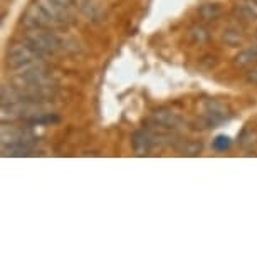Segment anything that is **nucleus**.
<instances>
[{"label": "nucleus", "instance_id": "nucleus-1", "mask_svg": "<svg viewBox=\"0 0 257 257\" xmlns=\"http://www.w3.org/2000/svg\"><path fill=\"white\" fill-rule=\"evenodd\" d=\"M2 152L4 157H22L32 152V145L36 143V137L26 128L17 126H2Z\"/></svg>", "mask_w": 257, "mask_h": 257}, {"label": "nucleus", "instance_id": "nucleus-2", "mask_svg": "<svg viewBox=\"0 0 257 257\" xmlns=\"http://www.w3.org/2000/svg\"><path fill=\"white\" fill-rule=\"evenodd\" d=\"M42 56L41 52H37L29 42H17L9 47L7 51V64L12 67L14 71H26L31 69L34 66L42 64Z\"/></svg>", "mask_w": 257, "mask_h": 257}, {"label": "nucleus", "instance_id": "nucleus-3", "mask_svg": "<svg viewBox=\"0 0 257 257\" xmlns=\"http://www.w3.org/2000/svg\"><path fill=\"white\" fill-rule=\"evenodd\" d=\"M24 41L29 42L42 56H52L64 47V41L49 29H31Z\"/></svg>", "mask_w": 257, "mask_h": 257}, {"label": "nucleus", "instance_id": "nucleus-4", "mask_svg": "<svg viewBox=\"0 0 257 257\" xmlns=\"http://www.w3.org/2000/svg\"><path fill=\"white\" fill-rule=\"evenodd\" d=\"M36 4L49 16L51 21L56 24V27L66 26V24L71 21L69 9L61 6L57 0H36Z\"/></svg>", "mask_w": 257, "mask_h": 257}, {"label": "nucleus", "instance_id": "nucleus-5", "mask_svg": "<svg viewBox=\"0 0 257 257\" xmlns=\"http://www.w3.org/2000/svg\"><path fill=\"white\" fill-rule=\"evenodd\" d=\"M148 123L163 130H175L182 124V116L172 109H158L150 116Z\"/></svg>", "mask_w": 257, "mask_h": 257}, {"label": "nucleus", "instance_id": "nucleus-6", "mask_svg": "<svg viewBox=\"0 0 257 257\" xmlns=\"http://www.w3.org/2000/svg\"><path fill=\"white\" fill-rule=\"evenodd\" d=\"M132 147L137 155H147L153 147V135L147 130H137L132 137Z\"/></svg>", "mask_w": 257, "mask_h": 257}, {"label": "nucleus", "instance_id": "nucleus-7", "mask_svg": "<svg viewBox=\"0 0 257 257\" xmlns=\"http://www.w3.org/2000/svg\"><path fill=\"white\" fill-rule=\"evenodd\" d=\"M257 62V46L247 47L234 57V64L237 67H249Z\"/></svg>", "mask_w": 257, "mask_h": 257}, {"label": "nucleus", "instance_id": "nucleus-8", "mask_svg": "<svg viewBox=\"0 0 257 257\" xmlns=\"http://www.w3.org/2000/svg\"><path fill=\"white\" fill-rule=\"evenodd\" d=\"M222 14V9L217 6V4H203V6L198 9V16H200L202 21L210 22V21H217Z\"/></svg>", "mask_w": 257, "mask_h": 257}, {"label": "nucleus", "instance_id": "nucleus-9", "mask_svg": "<svg viewBox=\"0 0 257 257\" xmlns=\"http://www.w3.org/2000/svg\"><path fill=\"white\" fill-rule=\"evenodd\" d=\"M202 148L203 147L200 142H183V140L177 147L178 152L182 155H185V157H197V155L202 152Z\"/></svg>", "mask_w": 257, "mask_h": 257}, {"label": "nucleus", "instance_id": "nucleus-10", "mask_svg": "<svg viewBox=\"0 0 257 257\" xmlns=\"http://www.w3.org/2000/svg\"><path fill=\"white\" fill-rule=\"evenodd\" d=\"M188 37H190L193 44H203V42L208 41V31L202 26H193L188 31Z\"/></svg>", "mask_w": 257, "mask_h": 257}, {"label": "nucleus", "instance_id": "nucleus-11", "mask_svg": "<svg viewBox=\"0 0 257 257\" xmlns=\"http://www.w3.org/2000/svg\"><path fill=\"white\" fill-rule=\"evenodd\" d=\"M59 118L51 113H39L36 116H32V118L27 119V124L31 126H36V124H52V123H57Z\"/></svg>", "mask_w": 257, "mask_h": 257}, {"label": "nucleus", "instance_id": "nucleus-12", "mask_svg": "<svg viewBox=\"0 0 257 257\" xmlns=\"http://www.w3.org/2000/svg\"><path fill=\"white\" fill-rule=\"evenodd\" d=\"M224 41L227 42V44L230 46H237L242 42V36H240V31L235 27H229L224 31Z\"/></svg>", "mask_w": 257, "mask_h": 257}, {"label": "nucleus", "instance_id": "nucleus-13", "mask_svg": "<svg viewBox=\"0 0 257 257\" xmlns=\"http://www.w3.org/2000/svg\"><path fill=\"white\" fill-rule=\"evenodd\" d=\"M229 147H230V138L225 137V135H220V137H217L213 140V148H215L217 152H225Z\"/></svg>", "mask_w": 257, "mask_h": 257}, {"label": "nucleus", "instance_id": "nucleus-14", "mask_svg": "<svg viewBox=\"0 0 257 257\" xmlns=\"http://www.w3.org/2000/svg\"><path fill=\"white\" fill-rule=\"evenodd\" d=\"M215 64H217V57L215 56L207 54V56H203L200 59V66L203 67V69H212V67H215Z\"/></svg>", "mask_w": 257, "mask_h": 257}, {"label": "nucleus", "instance_id": "nucleus-15", "mask_svg": "<svg viewBox=\"0 0 257 257\" xmlns=\"http://www.w3.org/2000/svg\"><path fill=\"white\" fill-rule=\"evenodd\" d=\"M245 81L247 82H252V84H257V69H252V71L247 72Z\"/></svg>", "mask_w": 257, "mask_h": 257}, {"label": "nucleus", "instance_id": "nucleus-16", "mask_svg": "<svg viewBox=\"0 0 257 257\" xmlns=\"http://www.w3.org/2000/svg\"><path fill=\"white\" fill-rule=\"evenodd\" d=\"M57 2H59L61 6H64L66 9H69V11H71L72 6H74V2H76V0H57Z\"/></svg>", "mask_w": 257, "mask_h": 257}, {"label": "nucleus", "instance_id": "nucleus-17", "mask_svg": "<svg viewBox=\"0 0 257 257\" xmlns=\"http://www.w3.org/2000/svg\"><path fill=\"white\" fill-rule=\"evenodd\" d=\"M255 2H257V0H255Z\"/></svg>", "mask_w": 257, "mask_h": 257}]
</instances>
